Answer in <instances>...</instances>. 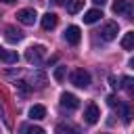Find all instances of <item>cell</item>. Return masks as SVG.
Listing matches in <instances>:
<instances>
[{
  "label": "cell",
  "mask_w": 134,
  "mask_h": 134,
  "mask_svg": "<svg viewBox=\"0 0 134 134\" xmlns=\"http://www.w3.org/2000/svg\"><path fill=\"white\" fill-rule=\"evenodd\" d=\"M44 54H46V48H44L42 44H36V46H29V48L25 50V59H27V63H34V65H38V63H42V59H44Z\"/></svg>",
  "instance_id": "cell-1"
},
{
  "label": "cell",
  "mask_w": 134,
  "mask_h": 134,
  "mask_svg": "<svg viewBox=\"0 0 134 134\" xmlns=\"http://www.w3.org/2000/svg\"><path fill=\"white\" fill-rule=\"evenodd\" d=\"M71 84L77 88H88L90 86V73L86 69H73L71 71Z\"/></svg>",
  "instance_id": "cell-2"
},
{
  "label": "cell",
  "mask_w": 134,
  "mask_h": 134,
  "mask_svg": "<svg viewBox=\"0 0 134 134\" xmlns=\"http://www.w3.org/2000/svg\"><path fill=\"white\" fill-rule=\"evenodd\" d=\"M117 31H119V25H117L115 21H109V23L103 25V29H100L98 34H100V38H103L105 42H111V40L117 38Z\"/></svg>",
  "instance_id": "cell-3"
},
{
  "label": "cell",
  "mask_w": 134,
  "mask_h": 134,
  "mask_svg": "<svg viewBox=\"0 0 134 134\" xmlns=\"http://www.w3.org/2000/svg\"><path fill=\"white\" fill-rule=\"evenodd\" d=\"M36 19H38V15H36L34 8H21V10L17 13V21L23 23V25H34Z\"/></svg>",
  "instance_id": "cell-4"
},
{
  "label": "cell",
  "mask_w": 134,
  "mask_h": 134,
  "mask_svg": "<svg viewBox=\"0 0 134 134\" xmlns=\"http://www.w3.org/2000/svg\"><path fill=\"white\" fill-rule=\"evenodd\" d=\"M61 107L67 109V111H73V109L80 107V98L75 94H71V92H63L61 94Z\"/></svg>",
  "instance_id": "cell-5"
},
{
  "label": "cell",
  "mask_w": 134,
  "mask_h": 134,
  "mask_svg": "<svg viewBox=\"0 0 134 134\" xmlns=\"http://www.w3.org/2000/svg\"><path fill=\"white\" fill-rule=\"evenodd\" d=\"M98 117H100L98 107H96L94 103H88V105H86V109H84V119H86V124H96V121H98Z\"/></svg>",
  "instance_id": "cell-6"
},
{
  "label": "cell",
  "mask_w": 134,
  "mask_h": 134,
  "mask_svg": "<svg viewBox=\"0 0 134 134\" xmlns=\"http://www.w3.org/2000/svg\"><path fill=\"white\" fill-rule=\"evenodd\" d=\"M111 10L115 13V15H132V4H130V0H115L113 2V6H111Z\"/></svg>",
  "instance_id": "cell-7"
},
{
  "label": "cell",
  "mask_w": 134,
  "mask_h": 134,
  "mask_svg": "<svg viewBox=\"0 0 134 134\" xmlns=\"http://www.w3.org/2000/svg\"><path fill=\"white\" fill-rule=\"evenodd\" d=\"M65 40L69 42V44H80V40H82V34H80V27L77 25H69L67 29H65Z\"/></svg>",
  "instance_id": "cell-8"
},
{
  "label": "cell",
  "mask_w": 134,
  "mask_h": 134,
  "mask_svg": "<svg viewBox=\"0 0 134 134\" xmlns=\"http://www.w3.org/2000/svg\"><path fill=\"white\" fill-rule=\"evenodd\" d=\"M0 61L6 63V65H15V63L19 61V54H17L15 50H8V48L0 46Z\"/></svg>",
  "instance_id": "cell-9"
},
{
  "label": "cell",
  "mask_w": 134,
  "mask_h": 134,
  "mask_svg": "<svg viewBox=\"0 0 134 134\" xmlns=\"http://www.w3.org/2000/svg\"><path fill=\"white\" fill-rule=\"evenodd\" d=\"M4 38H6L8 42H13V44H17V42H21V40H23V31L10 25V27H6V29H4Z\"/></svg>",
  "instance_id": "cell-10"
},
{
  "label": "cell",
  "mask_w": 134,
  "mask_h": 134,
  "mask_svg": "<svg viewBox=\"0 0 134 134\" xmlns=\"http://www.w3.org/2000/svg\"><path fill=\"white\" fill-rule=\"evenodd\" d=\"M57 23H59V17H57L54 13H46V15L42 17V27H44V29H54Z\"/></svg>",
  "instance_id": "cell-11"
},
{
  "label": "cell",
  "mask_w": 134,
  "mask_h": 134,
  "mask_svg": "<svg viewBox=\"0 0 134 134\" xmlns=\"http://www.w3.org/2000/svg\"><path fill=\"white\" fill-rule=\"evenodd\" d=\"M29 117L31 119H44L46 117V107L44 105H34L29 109Z\"/></svg>",
  "instance_id": "cell-12"
},
{
  "label": "cell",
  "mask_w": 134,
  "mask_h": 134,
  "mask_svg": "<svg viewBox=\"0 0 134 134\" xmlns=\"http://www.w3.org/2000/svg\"><path fill=\"white\" fill-rule=\"evenodd\" d=\"M84 2H86V0H67V4H65V6H67V13H69V15L80 13V10L84 8Z\"/></svg>",
  "instance_id": "cell-13"
},
{
  "label": "cell",
  "mask_w": 134,
  "mask_h": 134,
  "mask_svg": "<svg viewBox=\"0 0 134 134\" xmlns=\"http://www.w3.org/2000/svg\"><path fill=\"white\" fill-rule=\"evenodd\" d=\"M100 17H103V13H100L98 8H92V10H88V13L84 15V23L92 25V23H96V21H98Z\"/></svg>",
  "instance_id": "cell-14"
},
{
  "label": "cell",
  "mask_w": 134,
  "mask_h": 134,
  "mask_svg": "<svg viewBox=\"0 0 134 134\" xmlns=\"http://www.w3.org/2000/svg\"><path fill=\"white\" fill-rule=\"evenodd\" d=\"M15 90H17V94H21V96H27V94L31 92V86H29L25 80H17V82H15Z\"/></svg>",
  "instance_id": "cell-15"
},
{
  "label": "cell",
  "mask_w": 134,
  "mask_h": 134,
  "mask_svg": "<svg viewBox=\"0 0 134 134\" xmlns=\"http://www.w3.org/2000/svg\"><path fill=\"white\" fill-rule=\"evenodd\" d=\"M121 48H124V50H132V48H134V31L124 34V38H121Z\"/></svg>",
  "instance_id": "cell-16"
},
{
  "label": "cell",
  "mask_w": 134,
  "mask_h": 134,
  "mask_svg": "<svg viewBox=\"0 0 134 134\" xmlns=\"http://www.w3.org/2000/svg\"><path fill=\"white\" fill-rule=\"evenodd\" d=\"M54 134H77V130L73 126H67V124H59L54 128Z\"/></svg>",
  "instance_id": "cell-17"
},
{
  "label": "cell",
  "mask_w": 134,
  "mask_h": 134,
  "mask_svg": "<svg viewBox=\"0 0 134 134\" xmlns=\"http://www.w3.org/2000/svg\"><path fill=\"white\" fill-rule=\"evenodd\" d=\"M31 84H36V86H44V84H46V73H42V71L34 73V75H31Z\"/></svg>",
  "instance_id": "cell-18"
},
{
  "label": "cell",
  "mask_w": 134,
  "mask_h": 134,
  "mask_svg": "<svg viewBox=\"0 0 134 134\" xmlns=\"http://www.w3.org/2000/svg\"><path fill=\"white\" fill-rule=\"evenodd\" d=\"M23 132H25V134H46L44 128H40V126H29V128H25Z\"/></svg>",
  "instance_id": "cell-19"
},
{
  "label": "cell",
  "mask_w": 134,
  "mask_h": 134,
  "mask_svg": "<svg viewBox=\"0 0 134 134\" xmlns=\"http://www.w3.org/2000/svg\"><path fill=\"white\" fill-rule=\"evenodd\" d=\"M54 80L57 82H63L65 80V67H57L54 69Z\"/></svg>",
  "instance_id": "cell-20"
},
{
  "label": "cell",
  "mask_w": 134,
  "mask_h": 134,
  "mask_svg": "<svg viewBox=\"0 0 134 134\" xmlns=\"http://www.w3.org/2000/svg\"><path fill=\"white\" fill-rule=\"evenodd\" d=\"M121 82H124V84H121V86H124V88H126V90H128V92H130V94H132V77H124V80H121Z\"/></svg>",
  "instance_id": "cell-21"
},
{
  "label": "cell",
  "mask_w": 134,
  "mask_h": 134,
  "mask_svg": "<svg viewBox=\"0 0 134 134\" xmlns=\"http://www.w3.org/2000/svg\"><path fill=\"white\" fill-rule=\"evenodd\" d=\"M107 105H109V107H117V105H119V100L111 94V96H107Z\"/></svg>",
  "instance_id": "cell-22"
},
{
  "label": "cell",
  "mask_w": 134,
  "mask_h": 134,
  "mask_svg": "<svg viewBox=\"0 0 134 134\" xmlns=\"http://www.w3.org/2000/svg\"><path fill=\"white\" fill-rule=\"evenodd\" d=\"M109 82H111V86H113V88H117V86H119V84H117V80H115V77H109Z\"/></svg>",
  "instance_id": "cell-23"
},
{
  "label": "cell",
  "mask_w": 134,
  "mask_h": 134,
  "mask_svg": "<svg viewBox=\"0 0 134 134\" xmlns=\"http://www.w3.org/2000/svg\"><path fill=\"white\" fill-rule=\"evenodd\" d=\"M94 4H98V6H103V4H107V0H92Z\"/></svg>",
  "instance_id": "cell-24"
},
{
  "label": "cell",
  "mask_w": 134,
  "mask_h": 134,
  "mask_svg": "<svg viewBox=\"0 0 134 134\" xmlns=\"http://www.w3.org/2000/svg\"><path fill=\"white\" fill-rule=\"evenodd\" d=\"M0 2H4V4H13L15 0H0Z\"/></svg>",
  "instance_id": "cell-25"
},
{
  "label": "cell",
  "mask_w": 134,
  "mask_h": 134,
  "mask_svg": "<svg viewBox=\"0 0 134 134\" xmlns=\"http://www.w3.org/2000/svg\"><path fill=\"white\" fill-rule=\"evenodd\" d=\"M52 2H54V4H63V0H52Z\"/></svg>",
  "instance_id": "cell-26"
}]
</instances>
